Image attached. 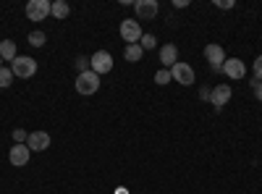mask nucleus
<instances>
[{
	"label": "nucleus",
	"instance_id": "24",
	"mask_svg": "<svg viewBox=\"0 0 262 194\" xmlns=\"http://www.w3.org/2000/svg\"><path fill=\"white\" fill-rule=\"evenodd\" d=\"M252 87H254V97L262 102V81H257V79H254V81H252Z\"/></svg>",
	"mask_w": 262,
	"mask_h": 194
},
{
	"label": "nucleus",
	"instance_id": "20",
	"mask_svg": "<svg viewBox=\"0 0 262 194\" xmlns=\"http://www.w3.org/2000/svg\"><path fill=\"white\" fill-rule=\"evenodd\" d=\"M170 79H173V76H170V69H160V71L155 74V81H158V84H168Z\"/></svg>",
	"mask_w": 262,
	"mask_h": 194
},
{
	"label": "nucleus",
	"instance_id": "8",
	"mask_svg": "<svg viewBox=\"0 0 262 194\" xmlns=\"http://www.w3.org/2000/svg\"><path fill=\"white\" fill-rule=\"evenodd\" d=\"M170 76H173V81L184 84V87H191L194 84V69L189 63H176V66L170 69Z\"/></svg>",
	"mask_w": 262,
	"mask_h": 194
},
{
	"label": "nucleus",
	"instance_id": "4",
	"mask_svg": "<svg viewBox=\"0 0 262 194\" xmlns=\"http://www.w3.org/2000/svg\"><path fill=\"white\" fill-rule=\"evenodd\" d=\"M50 8H53V3H48V0H29L27 3V18L29 21H45L50 16Z\"/></svg>",
	"mask_w": 262,
	"mask_h": 194
},
{
	"label": "nucleus",
	"instance_id": "10",
	"mask_svg": "<svg viewBox=\"0 0 262 194\" xmlns=\"http://www.w3.org/2000/svg\"><path fill=\"white\" fill-rule=\"evenodd\" d=\"M27 147L32 149V153H45V149L50 147V134L48 132H32L27 137Z\"/></svg>",
	"mask_w": 262,
	"mask_h": 194
},
{
	"label": "nucleus",
	"instance_id": "9",
	"mask_svg": "<svg viewBox=\"0 0 262 194\" xmlns=\"http://www.w3.org/2000/svg\"><path fill=\"white\" fill-rule=\"evenodd\" d=\"M231 100V87L228 84H215V90H210V102L215 105V111H223V105Z\"/></svg>",
	"mask_w": 262,
	"mask_h": 194
},
{
	"label": "nucleus",
	"instance_id": "21",
	"mask_svg": "<svg viewBox=\"0 0 262 194\" xmlns=\"http://www.w3.org/2000/svg\"><path fill=\"white\" fill-rule=\"evenodd\" d=\"M13 142L16 144H27V132H24V128H16V132H13Z\"/></svg>",
	"mask_w": 262,
	"mask_h": 194
},
{
	"label": "nucleus",
	"instance_id": "19",
	"mask_svg": "<svg viewBox=\"0 0 262 194\" xmlns=\"http://www.w3.org/2000/svg\"><path fill=\"white\" fill-rule=\"evenodd\" d=\"M139 45H142V50H152V48L158 45V39H155V34H142Z\"/></svg>",
	"mask_w": 262,
	"mask_h": 194
},
{
	"label": "nucleus",
	"instance_id": "11",
	"mask_svg": "<svg viewBox=\"0 0 262 194\" xmlns=\"http://www.w3.org/2000/svg\"><path fill=\"white\" fill-rule=\"evenodd\" d=\"M223 74H226L228 79H244V74H247L244 60H242V58H226V63H223Z\"/></svg>",
	"mask_w": 262,
	"mask_h": 194
},
{
	"label": "nucleus",
	"instance_id": "14",
	"mask_svg": "<svg viewBox=\"0 0 262 194\" xmlns=\"http://www.w3.org/2000/svg\"><path fill=\"white\" fill-rule=\"evenodd\" d=\"M0 58H3L6 63H11V60L18 58V53H16V42H13V39H3V42H0Z\"/></svg>",
	"mask_w": 262,
	"mask_h": 194
},
{
	"label": "nucleus",
	"instance_id": "16",
	"mask_svg": "<svg viewBox=\"0 0 262 194\" xmlns=\"http://www.w3.org/2000/svg\"><path fill=\"white\" fill-rule=\"evenodd\" d=\"M69 13H71V8L66 0H55L53 8H50V16H55V18H69Z\"/></svg>",
	"mask_w": 262,
	"mask_h": 194
},
{
	"label": "nucleus",
	"instance_id": "5",
	"mask_svg": "<svg viewBox=\"0 0 262 194\" xmlns=\"http://www.w3.org/2000/svg\"><path fill=\"white\" fill-rule=\"evenodd\" d=\"M205 58H207L210 69H212L215 74H221V71H223V63H226V53H223V48H221V45H215V42H210V45L205 48Z\"/></svg>",
	"mask_w": 262,
	"mask_h": 194
},
{
	"label": "nucleus",
	"instance_id": "23",
	"mask_svg": "<svg viewBox=\"0 0 262 194\" xmlns=\"http://www.w3.org/2000/svg\"><path fill=\"white\" fill-rule=\"evenodd\" d=\"M76 69H79V74H84V71H90V60H86L84 55H81V58H76Z\"/></svg>",
	"mask_w": 262,
	"mask_h": 194
},
{
	"label": "nucleus",
	"instance_id": "15",
	"mask_svg": "<svg viewBox=\"0 0 262 194\" xmlns=\"http://www.w3.org/2000/svg\"><path fill=\"white\" fill-rule=\"evenodd\" d=\"M142 55H144V50H142L139 42H137V45H126V50H123V58H126L128 63H139Z\"/></svg>",
	"mask_w": 262,
	"mask_h": 194
},
{
	"label": "nucleus",
	"instance_id": "25",
	"mask_svg": "<svg viewBox=\"0 0 262 194\" xmlns=\"http://www.w3.org/2000/svg\"><path fill=\"white\" fill-rule=\"evenodd\" d=\"M215 8H223V11H228V8H233V3H231V0H215Z\"/></svg>",
	"mask_w": 262,
	"mask_h": 194
},
{
	"label": "nucleus",
	"instance_id": "26",
	"mask_svg": "<svg viewBox=\"0 0 262 194\" xmlns=\"http://www.w3.org/2000/svg\"><path fill=\"white\" fill-rule=\"evenodd\" d=\"M189 0H173V8H186Z\"/></svg>",
	"mask_w": 262,
	"mask_h": 194
},
{
	"label": "nucleus",
	"instance_id": "6",
	"mask_svg": "<svg viewBox=\"0 0 262 194\" xmlns=\"http://www.w3.org/2000/svg\"><path fill=\"white\" fill-rule=\"evenodd\" d=\"M121 37H123V42H128V45H137V42L142 39V27H139V21L123 18V21H121Z\"/></svg>",
	"mask_w": 262,
	"mask_h": 194
},
{
	"label": "nucleus",
	"instance_id": "27",
	"mask_svg": "<svg viewBox=\"0 0 262 194\" xmlns=\"http://www.w3.org/2000/svg\"><path fill=\"white\" fill-rule=\"evenodd\" d=\"M3 63H6V60H3V58H0V69H3Z\"/></svg>",
	"mask_w": 262,
	"mask_h": 194
},
{
	"label": "nucleus",
	"instance_id": "7",
	"mask_svg": "<svg viewBox=\"0 0 262 194\" xmlns=\"http://www.w3.org/2000/svg\"><path fill=\"white\" fill-rule=\"evenodd\" d=\"M134 11H137V18L139 21H152V18L158 16L160 6H158V0H137Z\"/></svg>",
	"mask_w": 262,
	"mask_h": 194
},
{
	"label": "nucleus",
	"instance_id": "12",
	"mask_svg": "<svg viewBox=\"0 0 262 194\" xmlns=\"http://www.w3.org/2000/svg\"><path fill=\"white\" fill-rule=\"evenodd\" d=\"M29 158H32V149H29L27 144H13L11 153H8V160H11V165H16V168L27 165Z\"/></svg>",
	"mask_w": 262,
	"mask_h": 194
},
{
	"label": "nucleus",
	"instance_id": "17",
	"mask_svg": "<svg viewBox=\"0 0 262 194\" xmlns=\"http://www.w3.org/2000/svg\"><path fill=\"white\" fill-rule=\"evenodd\" d=\"M11 81H13V71L3 66V69H0V90H8Z\"/></svg>",
	"mask_w": 262,
	"mask_h": 194
},
{
	"label": "nucleus",
	"instance_id": "13",
	"mask_svg": "<svg viewBox=\"0 0 262 194\" xmlns=\"http://www.w3.org/2000/svg\"><path fill=\"white\" fill-rule=\"evenodd\" d=\"M160 63H163L165 69H173V66L179 63V48L173 45V42H170V45H163V48H160Z\"/></svg>",
	"mask_w": 262,
	"mask_h": 194
},
{
	"label": "nucleus",
	"instance_id": "18",
	"mask_svg": "<svg viewBox=\"0 0 262 194\" xmlns=\"http://www.w3.org/2000/svg\"><path fill=\"white\" fill-rule=\"evenodd\" d=\"M27 39H29V45H32V48H42V45H45V34H42L39 29H37V32H32Z\"/></svg>",
	"mask_w": 262,
	"mask_h": 194
},
{
	"label": "nucleus",
	"instance_id": "1",
	"mask_svg": "<svg viewBox=\"0 0 262 194\" xmlns=\"http://www.w3.org/2000/svg\"><path fill=\"white\" fill-rule=\"evenodd\" d=\"M11 71H13V76L29 79V76L37 74V60L29 58V55H18L16 60H11Z\"/></svg>",
	"mask_w": 262,
	"mask_h": 194
},
{
	"label": "nucleus",
	"instance_id": "22",
	"mask_svg": "<svg viewBox=\"0 0 262 194\" xmlns=\"http://www.w3.org/2000/svg\"><path fill=\"white\" fill-rule=\"evenodd\" d=\"M254 79H257V81H262V55H257V58H254Z\"/></svg>",
	"mask_w": 262,
	"mask_h": 194
},
{
	"label": "nucleus",
	"instance_id": "2",
	"mask_svg": "<svg viewBox=\"0 0 262 194\" xmlns=\"http://www.w3.org/2000/svg\"><path fill=\"white\" fill-rule=\"evenodd\" d=\"M97 90H100V76L92 69L76 76V92L79 95H95Z\"/></svg>",
	"mask_w": 262,
	"mask_h": 194
},
{
	"label": "nucleus",
	"instance_id": "3",
	"mask_svg": "<svg viewBox=\"0 0 262 194\" xmlns=\"http://www.w3.org/2000/svg\"><path fill=\"white\" fill-rule=\"evenodd\" d=\"M90 69H92L97 76L111 74V69H113V55L107 53V50H97V53L90 58Z\"/></svg>",
	"mask_w": 262,
	"mask_h": 194
}]
</instances>
